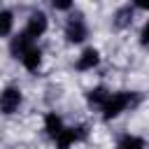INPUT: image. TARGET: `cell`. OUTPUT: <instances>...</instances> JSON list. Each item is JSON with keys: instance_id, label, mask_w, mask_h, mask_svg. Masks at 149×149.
Listing matches in <instances>:
<instances>
[{"instance_id": "6da1fadb", "label": "cell", "mask_w": 149, "mask_h": 149, "mask_svg": "<svg viewBox=\"0 0 149 149\" xmlns=\"http://www.w3.org/2000/svg\"><path fill=\"white\" fill-rule=\"evenodd\" d=\"M130 100H133V93H128V91L112 93V95L107 98V102L102 105V116H105V119H114L116 114H121V112L130 105Z\"/></svg>"}, {"instance_id": "7a4b0ae2", "label": "cell", "mask_w": 149, "mask_h": 149, "mask_svg": "<svg viewBox=\"0 0 149 149\" xmlns=\"http://www.w3.org/2000/svg\"><path fill=\"white\" fill-rule=\"evenodd\" d=\"M65 37H68V42H81L86 37V23H84L81 14H74L65 23Z\"/></svg>"}, {"instance_id": "3957f363", "label": "cell", "mask_w": 149, "mask_h": 149, "mask_svg": "<svg viewBox=\"0 0 149 149\" xmlns=\"http://www.w3.org/2000/svg\"><path fill=\"white\" fill-rule=\"evenodd\" d=\"M30 49H33V37H30L26 30L19 33L16 37H12V42H9V51H12V56H16V58H23Z\"/></svg>"}, {"instance_id": "277c9868", "label": "cell", "mask_w": 149, "mask_h": 149, "mask_svg": "<svg viewBox=\"0 0 149 149\" xmlns=\"http://www.w3.org/2000/svg\"><path fill=\"white\" fill-rule=\"evenodd\" d=\"M19 105H21V91L19 88H5L2 91V98H0V107H2V112L5 114H12V112H16L19 109Z\"/></svg>"}, {"instance_id": "5b68a950", "label": "cell", "mask_w": 149, "mask_h": 149, "mask_svg": "<svg viewBox=\"0 0 149 149\" xmlns=\"http://www.w3.org/2000/svg\"><path fill=\"white\" fill-rule=\"evenodd\" d=\"M44 30H47V16H44L42 12H33V14H30V19H28L26 33L35 40V37H40Z\"/></svg>"}, {"instance_id": "8992f818", "label": "cell", "mask_w": 149, "mask_h": 149, "mask_svg": "<svg viewBox=\"0 0 149 149\" xmlns=\"http://www.w3.org/2000/svg\"><path fill=\"white\" fill-rule=\"evenodd\" d=\"M84 135H86V128H84V126H79V128H65V130L61 133V137L56 140V144H58V149H68L72 142L81 140Z\"/></svg>"}, {"instance_id": "52a82bcc", "label": "cell", "mask_w": 149, "mask_h": 149, "mask_svg": "<svg viewBox=\"0 0 149 149\" xmlns=\"http://www.w3.org/2000/svg\"><path fill=\"white\" fill-rule=\"evenodd\" d=\"M44 128H47V133H49L54 140H58V137H61V133L65 130V128H63V123H61V119H58L54 112H49V114L44 116Z\"/></svg>"}, {"instance_id": "ba28073f", "label": "cell", "mask_w": 149, "mask_h": 149, "mask_svg": "<svg viewBox=\"0 0 149 149\" xmlns=\"http://www.w3.org/2000/svg\"><path fill=\"white\" fill-rule=\"evenodd\" d=\"M98 61H100V54H98L95 49H86V51L79 56L77 68H79V70H91L93 65H98Z\"/></svg>"}, {"instance_id": "9c48e42d", "label": "cell", "mask_w": 149, "mask_h": 149, "mask_svg": "<svg viewBox=\"0 0 149 149\" xmlns=\"http://www.w3.org/2000/svg\"><path fill=\"white\" fill-rule=\"evenodd\" d=\"M21 63L26 65V70H30V72H35L37 68H40V63H42V51L37 49V47H33L23 58H21Z\"/></svg>"}, {"instance_id": "30bf717a", "label": "cell", "mask_w": 149, "mask_h": 149, "mask_svg": "<svg viewBox=\"0 0 149 149\" xmlns=\"http://www.w3.org/2000/svg\"><path fill=\"white\" fill-rule=\"evenodd\" d=\"M107 98H109V93H107L102 86H98V88H93V91L88 93V102H91V105H98L100 109H102V105L107 102Z\"/></svg>"}, {"instance_id": "8fae6325", "label": "cell", "mask_w": 149, "mask_h": 149, "mask_svg": "<svg viewBox=\"0 0 149 149\" xmlns=\"http://www.w3.org/2000/svg\"><path fill=\"white\" fill-rule=\"evenodd\" d=\"M119 149H144V142L135 135H123L119 142Z\"/></svg>"}, {"instance_id": "7c38bea8", "label": "cell", "mask_w": 149, "mask_h": 149, "mask_svg": "<svg viewBox=\"0 0 149 149\" xmlns=\"http://www.w3.org/2000/svg\"><path fill=\"white\" fill-rule=\"evenodd\" d=\"M130 16H133V9H130V5L121 7V9L116 12V26H119V28L128 26V23H130Z\"/></svg>"}, {"instance_id": "4fadbf2b", "label": "cell", "mask_w": 149, "mask_h": 149, "mask_svg": "<svg viewBox=\"0 0 149 149\" xmlns=\"http://www.w3.org/2000/svg\"><path fill=\"white\" fill-rule=\"evenodd\" d=\"M9 30H12V12L5 9V12L0 14V33H2V35H9Z\"/></svg>"}, {"instance_id": "5bb4252c", "label": "cell", "mask_w": 149, "mask_h": 149, "mask_svg": "<svg viewBox=\"0 0 149 149\" xmlns=\"http://www.w3.org/2000/svg\"><path fill=\"white\" fill-rule=\"evenodd\" d=\"M51 5H54L56 9H70V7H72V2H68V0H54Z\"/></svg>"}, {"instance_id": "9a60e30c", "label": "cell", "mask_w": 149, "mask_h": 149, "mask_svg": "<svg viewBox=\"0 0 149 149\" xmlns=\"http://www.w3.org/2000/svg\"><path fill=\"white\" fill-rule=\"evenodd\" d=\"M140 42H142V44H149V21H147V26L142 28V35H140Z\"/></svg>"}, {"instance_id": "2e32d148", "label": "cell", "mask_w": 149, "mask_h": 149, "mask_svg": "<svg viewBox=\"0 0 149 149\" xmlns=\"http://www.w3.org/2000/svg\"><path fill=\"white\" fill-rule=\"evenodd\" d=\"M135 7H140V9H149V0H140V2H135Z\"/></svg>"}]
</instances>
